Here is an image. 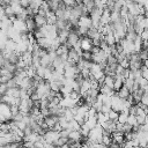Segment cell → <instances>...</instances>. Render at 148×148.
I'll use <instances>...</instances> for the list:
<instances>
[{"label":"cell","mask_w":148,"mask_h":148,"mask_svg":"<svg viewBox=\"0 0 148 148\" xmlns=\"http://www.w3.org/2000/svg\"><path fill=\"white\" fill-rule=\"evenodd\" d=\"M80 44H81V50L82 52H90L91 47H92V44H91V40L88 39L87 37H80Z\"/></svg>","instance_id":"3957f363"},{"label":"cell","mask_w":148,"mask_h":148,"mask_svg":"<svg viewBox=\"0 0 148 148\" xmlns=\"http://www.w3.org/2000/svg\"><path fill=\"white\" fill-rule=\"evenodd\" d=\"M81 138H82V136H81V134H80L79 131H71V132L68 133V139H69V140H73L74 142H79Z\"/></svg>","instance_id":"8992f818"},{"label":"cell","mask_w":148,"mask_h":148,"mask_svg":"<svg viewBox=\"0 0 148 148\" xmlns=\"http://www.w3.org/2000/svg\"><path fill=\"white\" fill-rule=\"evenodd\" d=\"M59 132H54V131H46L45 134L43 135V139H44V142L46 143H50L52 146H54V143L57 142V140L59 139Z\"/></svg>","instance_id":"7a4b0ae2"},{"label":"cell","mask_w":148,"mask_h":148,"mask_svg":"<svg viewBox=\"0 0 148 148\" xmlns=\"http://www.w3.org/2000/svg\"><path fill=\"white\" fill-rule=\"evenodd\" d=\"M139 36H140L141 40H147V38H148V28L143 29V30L141 31V34H140Z\"/></svg>","instance_id":"2e32d148"},{"label":"cell","mask_w":148,"mask_h":148,"mask_svg":"<svg viewBox=\"0 0 148 148\" xmlns=\"http://www.w3.org/2000/svg\"><path fill=\"white\" fill-rule=\"evenodd\" d=\"M110 111H111V106H110V105H106V104H102V109H101V112H102V113H104V114H108Z\"/></svg>","instance_id":"e0dca14e"},{"label":"cell","mask_w":148,"mask_h":148,"mask_svg":"<svg viewBox=\"0 0 148 148\" xmlns=\"http://www.w3.org/2000/svg\"><path fill=\"white\" fill-rule=\"evenodd\" d=\"M124 102H125V99H121L116 95L112 96L111 97V110L120 113L124 109Z\"/></svg>","instance_id":"6da1fadb"},{"label":"cell","mask_w":148,"mask_h":148,"mask_svg":"<svg viewBox=\"0 0 148 148\" xmlns=\"http://www.w3.org/2000/svg\"><path fill=\"white\" fill-rule=\"evenodd\" d=\"M32 18H34V22H35L36 28H42V27H44L45 24H47L46 17H43V16H39V15H35Z\"/></svg>","instance_id":"277c9868"},{"label":"cell","mask_w":148,"mask_h":148,"mask_svg":"<svg viewBox=\"0 0 148 148\" xmlns=\"http://www.w3.org/2000/svg\"><path fill=\"white\" fill-rule=\"evenodd\" d=\"M113 81H114V77H112L110 75H105L104 81H103V86H105L110 89H113Z\"/></svg>","instance_id":"52a82bcc"},{"label":"cell","mask_w":148,"mask_h":148,"mask_svg":"<svg viewBox=\"0 0 148 148\" xmlns=\"http://www.w3.org/2000/svg\"><path fill=\"white\" fill-rule=\"evenodd\" d=\"M131 95V92L128 91V89L126 88V87H121L118 91H116V96H118L119 98H121V99H126L128 96Z\"/></svg>","instance_id":"5b68a950"},{"label":"cell","mask_w":148,"mask_h":148,"mask_svg":"<svg viewBox=\"0 0 148 148\" xmlns=\"http://www.w3.org/2000/svg\"><path fill=\"white\" fill-rule=\"evenodd\" d=\"M49 105H50V102L46 98H42L39 101V109H49Z\"/></svg>","instance_id":"5bb4252c"},{"label":"cell","mask_w":148,"mask_h":148,"mask_svg":"<svg viewBox=\"0 0 148 148\" xmlns=\"http://www.w3.org/2000/svg\"><path fill=\"white\" fill-rule=\"evenodd\" d=\"M127 117H128V114L127 113H124V112H120L119 113V116H118V123H120V124H126V121H127Z\"/></svg>","instance_id":"8fae6325"},{"label":"cell","mask_w":148,"mask_h":148,"mask_svg":"<svg viewBox=\"0 0 148 148\" xmlns=\"http://www.w3.org/2000/svg\"><path fill=\"white\" fill-rule=\"evenodd\" d=\"M140 103L142 104V105H148V91H145L143 94H142V96H141V98H140Z\"/></svg>","instance_id":"4fadbf2b"},{"label":"cell","mask_w":148,"mask_h":148,"mask_svg":"<svg viewBox=\"0 0 148 148\" xmlns=\"http://www.w3.org/2000/svg\"><path fill=\"white\" fill-rule=\"evenodd\" d=\"M123 132H124V134L131 133V132H132V126L128 125V124H124V125H123Z\"/></svg>","instance_id":"ac0fdd59"},{"label":"cell","mask_w":148,"mask_h":148,"mask_svg":"<svg viewBox=\"0 0 148 148\" xmlns=\"http://www.w3.org/2000/svg\"><path fill=\"white\" fill-rule=\"evenodd\" d=\"M89 128L86 126V125H83V126H81L80 127V130H79V132H80V134H81V136L82 138H87L88 136V134H89Z\"/></svg>","instance_id":"30bf717a"},{"label":"cell","mask_w":148,"mask_h":148,"mask_svg":"<svg viewBox=\"0 0 148 148\" xmlns=\"http://www.w3.org/2000/svg\"><path fill=\"white\" fill-rule=\"evenodd\" d=\"M118 116H119L118 112L111 110V111L108 113V119H109V120H112V121H117V120H118Z\"/></svg>","instance_id":"9c48e42d"},{"label":"cell","mask_w":148,"mask_h":148,"mask_svg":"<svg viewBox=\"0 0 148 148\" xmlns=\"http://www.w3.org/2000/svg\"><path fill=\"white\" fill-rule=\"evenodd\" d=\"M91 108H92V109H95V111H96V112H101V109H102V103H101V102H98V101H95Z\"/></svg>","instance_id":"9a60e30c"},{"label":"cell","mask_w":148,"mask_h":148,"mask_svg":"<svg viewBox=\"0 0 148 148\" xmlns=\"http://www.w3.org/2000/svg\"><path fill=\"white\" fill-rule=\"evenodd\" d=\"M46 5L50 9V12L54 13L57 9H58V6H59V1L58 0H52V1H46Z\"/></svg>","instance_id":"ba28073f"},{"label":"cell","mask_w":148,"mask_h":148,"mask_svg":"<svg viewBox=\"0 0 148 148\" xmlns=\"http://www.w3.org/2000/svg\"><path fill=\"white\" fill-rule=\"evenodd\" d=\"M20 6H21L23 9H25V8L29 7V1H28V0H21V1H20Z\"/></svg>","instance_id":"d6986e66"},{"label":"cell","mask_w":148,"mask_h":148,"mask_svg":"<svg viewBox=\"0 0 148 148\" xmlns=\"http://www.w3.org/2000/svg\"><path fill=\"white\" fill-rule=\"evenodd\" d=\"M0 148H10V146H9V145H6V146H2V147H0Z\"/></svg>","instance_id":"44dd1931"},{"label":"cell","mask_w":148,"mask_h":148,"mask_svg":"<svg viewBox=\"0 0 148 148\" xmlns=\"http://www.w3.org/2000/svg\"><path fill=\"white\" fill-rule=\"evenodd\" d=\"M126 124H128V125H131L132 127H133V126H135V125H138V124H136V118H135V116H132V114H128V117H127V121H126Z\"/></svg>","instance_id":"7c38bea8"},{"label":"cell","mask_w":148,"mask_h":148,"mask_svg":"<svg viewBox=\"0 0 148 148\" xmlns=\"http://www.w3.org/2000/svg\"><path fill=\"white\" fill-rule=\"evenodd\" d=\"M108 148H123V146H121V145H118V143H116V142L112 141Z\"/></svg>","instance_id":"ffe728a7"}]
</instances>
